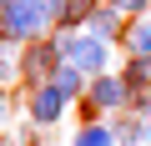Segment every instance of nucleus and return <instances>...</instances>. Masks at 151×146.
Segmentation results:
<instances>
[{"label": "nucleus", "instance_id": "nucleus-4", "mask_svg": "<svg viewBox=\"0 0 151 146\" xmlns=\"http://www.w3.org/2000/svg\"><path fill=\"white\" fill-rule=\"evenodd\" d=\"M86 101H91V111H126V106H136V91L121 76H96V86L86 91Z\"/></svg>", "mask_w": 151, "mask_h": 146}, {"label": "nucleus", "instance_id": "nucleus-2", "mask_svg": "<svg viewBox=\"0 0 151 146\" xmlns=\"http://www.w3.org/2000/svg\"><path fill=\"white\" fill-rule=\"evenodd\" d=\"M55 45H60V55L76 70H86V76H106V65H111V40H101L91 30H60Z\"/></svg>", "mask_w": 151, "mask_h": 146}, {"label": "nucleus", "instance_id": "nucleus-9", "mask_svg": "<svg viewBox=\"0 0 151 146\" xmlns=\"http://www.w3.org/2000/svg\"><path fill=\"white\" fill-rule=\"evenodd\" d=\"M50 86L65 96V101H76V96H81L86 91V70H76L70 60H60V70H55V76H50Z\"/></svg>", "mask_w": 151, "mask_h": 146}, {"label": "nucleus", "instance_id": "nucleus-12", "mask_svg": "<svg viewBox=\"0 0 151 146\" xmlns=\"http://www.w3.org/2000/svg\"><path fill=\"white\" fill-rule=\"evenodd\" d=\"M91 10H96V0H65L60 5V30H81L91 20Z\"/></svg>", "mask_w": 151, "mask_h": 146}, {"label": "nucleus", "instance_id": "nucleus-17", "mask_svg": "<svg viewBox=\"0 0 151 146\" xmlns=\"http://www.w3.org/2000/svg\"><path fill=\"white\" fill-rule=\"evenodd\" d=\"M50 5H55V20H60V5H65V0H50Z\"/></svg>", "mask_w": 151, "mask_h": 146}, {"label": "nucleus", "instance_id": "nucleus-16", "mask_svg": "<svg viewBox=\"0 0 151 146\" xmlns=\"http://www.w3.org/2000/svg\"><path fill=\"white\" fill-rule=\"evenodd\" d=\"M10 121V101H5V91H0V126Z\"/></svg>", "mask_w": 151, "mask_h": 146}, {"label": "nucleus", "instance_id": "nucleus-10", "mask_svg": "<svg viewBox=\"0 0 151 146\" xmlns=\"http://www.w3.org/2000/svg\"><path fill=\"white\" fill-rule=\"evenodd\" d=\"M121 81H126L136 96H146V91H151V55H131L126 70H121Z\"/></svg>", "mask_w": 151, "mask_h": 146}, {"label": "nucleus", "instance_id": "nucleus-15", "mask_svg": "<svg viewBox=\"0 0 151 146\" xmlns=\"http://www.w3.org/2000/svg\"><path fill=\"white\" fill-rule=\"evenodd\" d=\"M131 111H136V116L146 121V131H151V91H146V96H136V106H131Z\"/></svg>", "mask_w": 151, "mask_h": 146}, {"label": "nucleus", "instance_id": "nucleus-6", "mask_svg": "<svg viewBox=\"0 0 151 146\" xmlns=\"http://www.w3.org/2000/svg\"><path fill=\"white\" fill-rule=\"evenodd\" d=\"M111 131H116V146H151V131H146V121L136 111H121V121Z\"/></svg>", "mask_w": 151, "mask_h": 146}, {"label": "nucleus", "instance_id": "nucleus-11", "mask_svg": "<svg viewBox=\"0 0 151 146\" xmlns=\"http://www.w3.org/2000/svg\"><path fill=\"white\" fill-rule=\"evenodd\" d=\"M70 146H116V131H111V126H101V121H86L81 131L70 136Z\"/></svg>", "mask_w": 151, "mask_h": 146}, {"label": "nucleus", "instance_id": "nucleus-14", "mask_svg": "<svg viewBox=\"0 0 151 146\" xmlns=\"http://www.w3.org/2000/svg\"><path fill=\"white\" fill-rule=\"evenodd\" d=\"M106 5H116L121 15H141V10H151V0H106Z\"/></svg>", "mask_w": 151, "mask_h": 146}, {"label": "nucleus", "instance_id": "nucleus-3", "mask_svg": "<svg viewBox=\"0 0 151 146\" xmlns=\"http://www.w3.org/2000/svg\"><path fill=\"white\" fill-rule=\"evenodd\" d=\"M60 60H65V55H60V45H55V40H35V45L20 55V76H30L35 86H45L55 70H60Z\"/></svg>", "mask_w": 151, "mask_h": 146}, {"label": "nucleus", "instance_id": "nucleus-5", "mask_svg": "<svg viewBox=\"0 0 151 146\" xmlns=\"http://www.w3.org/2000/svg\"><path fill=\"white\" fill-rule=\"evenodd\" d=\"M25 111H30V121H35V126H55V121H60V111H65V96L45 81V86H35V91H30Z\"/></svg>", "mask_w": 151, "mask_h": 146}, {"label": "nucleus", "instance_id": "nucleus-18", "mask_svg": "<svg viewBox=\"0 0 151 146\" xmlns=\"http://www.w3.org/2000/svg\"><path fill=\"white\" fill-rule=\"evenodd\" d=\"M0 146H10V141H0Z\"/></svg>", "mask_w": 151, "mask_h": 146}, {"label": "nucleus", "instance_id": "nucleus-13", "mask_svg": "<svg viewBox=\"0 0 151 146\" xmlns=\"http://www.w3.org/2000/svg\"><path fill=\"white\" fill-rule=\"evenodd\" d=\"M15 76H20V55L10 50V40H0V86L15 81Z\"/></svg>", "mask_w": 151, "mask_h": 146}, {"label": "nucleus", "instance_id": "nucleus-7", "mask_svg": "<svg viewBox=\"0 0 151 146\" xmlns=\"http://www.w3.org/2000/svg\"><path fill=\"white\" fill-rule=\"evenodd\" d=\"M86 30H91V35H101V40L126 35V30H121V10H116V5H96V10H91V20H86Z\"/></svg>", "mask_w": 151, "mask_h": 146}, {"label": "nucleus", "instance_id": "nucleus-8", "mask_svg": "<svg viewBox=\"0 0 151 146\" xmlns=\"http://www.w3.org/2000/svg\"><path fill=\"white\" fill-rule=\"evenodd\" d=\"M121 45H126V55H151V15L131 20L126 35H121Z\"/></svg>", "mask_w": 151, "mask_h": 146}, {"label": "nucleus", "instance_id": "nucleus-1", "mask_svg": "<svg viewBox=\"0 0 151 146\" xmlns=\"http://www.w3.org/2000/svg\"><path fill=\"white\" fill-rule=\"evenodd\" d=\"M55 5L50 0H15L10 10H0V40H40V30H50Z\"/></svg>", "mask_w": 151, "mask_h": 146}]
</instances>
